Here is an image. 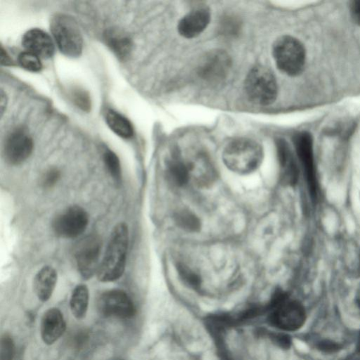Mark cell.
I'll list each match as a JSON object with an SVG mask.
<instances>
[{
	"mask_svg": "<svg viewBox=\"0 0 360 360\" xmlns=\"http://www.w3.org/2000/svg\"><path fill=\"white\" fill-rule=\"evenodd\" d=\"M127 226L118 224L112 230L104 256L98 271L97 277L102 282L114 281L120 278L124 271L129 241Z\"/></svg>",
	"mask_w": 360,
	"mask_h": 360,
	"instance_id": "6da1fadb",
	"label": "cell"
},
{
	"mask_svg": "<svg viewBox=\"0 0 360 360\" xmlns=\"http://www.w3.org/2000/svg\"><path fill=\"white\" fill-rule=\"evenodd\" d=\"M261 145L248 138H236L227 143L222 152L224 163L232 172L247 174L255 171L263 160Z\"/></svg>",
	"mask_w": 360,
	"mask_h": 360,
	"instance_id": "7a4b0ae2",
	"label": "cell"
},
{
	"mask_svg": "<svg viewBox=\"0 0 360 360\" xmlns=\"http://www.w3.org/2000/svg\"><path fill=\"white\" fill-rule=\"evenodd\" d=\"M269 309V321L279 329L296 330L304 323L306 316L304 307L283 291L275 292L270 302Z\"/></svg>",
	"mask_w": 360,
	"mask_h": 360,
	"instance_id": "3957f363",
	"label": "cell"
},
{
	"mask_svg": "<svg viewBox=\"0 0 360 360\" xmlns=\"http://www.w3.org/2000/svg\"><path fill=\"white\" fill-rule=\"evenodd\" d=\"M272 55L277 68L283 73L296 76L302 72L306 52L297 39L289 35L278 37L273 44Z\"/></svg>",
	"mask_w": 360,
	"mask_h": 360,
	"instance_id": "277c9868",
	"label": "cell"
},
{
	"mask_svg": "<svg viewBox=\"0 0 360 360\" xmlns=\"http://www.w3.org/2000/svg\"><path fill=\"white\" fill-rule=\"evenodd\" d=\"M245 91L252 103L262 106L271 105L278 94L274 75L265 66L253 67L245 78Z\"/></svg>",
	"mask_w": 360,
	"mask_h": 360,
	"instance_id": "5b68a950",
	"label": "cell"
},
{
	"mask_svg": "<svg viewBox=\"0 0 360 360\" xmlns=\"http://www.w3.org/2000/svg\"><path fill=\"white\" fill-rule=\"evenodd\" d=\"M50 29L60 51L66 56H79L83 48V38L77 22L64 14L54 15Z\"/></svg>",
	"mask_w": 360,
	"mask_h": 360,
	"instance_id": "8992f818",
	"label": "cell"
},
{
	"mask_svg": "<svg viewBox=\"0 0 360 360\" xmlns=\"http://www.w3.org/2000/svg\"><path fill=\"white\" fill-rule=\"evenodd\" d=\"M292 141L310 196L312 200H316L318 195V181L314 164L312 136L307 131H301L293 136Z\"/></svg>",
	"mask_w": 360,
	"mask_h": 360,
	"instance_id": "52a82bcc",
	"label": "cell"
},
{
	"mask_svg": "<svg viewBox=\"0 0 360 360\" xmlns=\"http://www.w3.org/2000/svg\"><path fill=\"white\" fill-rule=\"evenodd\" d=\"M101 241L96 236H89L80 240L74 250L77 270L85 279L91 278L98 271Z\"/></svg>",
	"mask_w": 360,
	"mask_h": 360,
	"instance_id": "ba28073f",
	"label": "cell"
},
{
	"mask_svg": "<svg viewBox=\"0 0 360 360\" xmlns=\"http://www.w3.org/2000/svg\"><path fill=\"white\" fill-rule=\"evenodd\" d=\"M89 217L79 206L69 207L59 214L53 221L54 233L62 238H72L81 235L86 229Z\"/></svg>",
	"mask_w": 360,
	"mask_h": 360,
	"instance_id": "9c48e42d",
	"label": "cell"
},
{
	"mask_svg": "<svg viewBox=\"0 0 360 360\" xmlns=\"http://www.w3.org/2000/svg\"><path fill=\"white\" fill-rule=\"evenodd\" d=\"M98 311L106 316L130 318L135 314V307L128 295L121 290H110L98 299Z\"/></svg>",
	"mask_w": 360,
	"mask_h": 360,
	"instance_id": "30bf717a",
	"label": "cell"
},
{
	"mask_svg": "<svg viewBox=\"0 0 360 360\" xmlns=\"http://www.w3.org/2000/svg\"><path fill=\"white\" fill-rule=\"evenodd\" d=\"M32 149L31 137L24 131L17 129L10 134L5 141L4 157L10 165H19L28 158Z\"/></svg>",
	"mask_w": 360,
	"mask_h": 360,
	"instance_id": "8fae6325",
	"label": "cell"
},
{
	"mask_svg": "<svg viewBox=\"0 0 360 360\" xmlns=\"http://www.w3.org/2000/svg\"><path fill=\"white\" fill-rule=\"evenodd\" d=\"M230 68L229 55L221 50H215L204 57L198 68V74L207 82H217L226 76Z\"/></svg>",
	"mask_w": 360,
	"mask_h": 360,
	"instance_id": "7c38bea8",
	"label": "cell"
},
{
	"mask_svg": "<svg viewBox=\"0 0 360 360\" xmlns=\"http://www.w3.org/2000/svg\"><path fill=\"white\" fill-rule=\"evenodd\" d=\"M280 167V179L283 184L295 185L298 179L299 168L296 158L288 143L282 139L276 141Z\"/></svg>",
	"mask_w": 360,
	"mask_h": 360,
	"instance_id": "4fadbf2b",
	"label": "cell"
},
{
	"mask_svg": "<svg viewBox=\"0 0 360 360\" xmlns=\"http://www.w3.org/2000/svg\"><path fill=\"white\" fill-rule=\"evenodd\" d=\"M210 21V11L205 7L196 8L186 13L179 20L177 26L178 32L185 38H194L205 30Z\"/></svg>",
	"mask_w": 360,
	"mask_h": 360,
	"instance_id": "5bb4252c",
	"label": "cell"
},
{
	"mask_svg": "<svg viewBox=\"0 0 360 360\" xmlns=\"http://www.w3.org/2000/svg\"><path fill=\"white\" fill-rule=\"evenodd\" d=\"M22 44L27 51L39 58H49L54 53V45L51 37L39 29H31L26 32L22 37Z\"/></svg>",
	"mask_w": 360,
	"mask_h": 360,
	"instance_id": "9a60e30c",
	"label": "cell"
},
{
	"mask_svg": "<svg viewBox=\"0 0 360 360\" xmlns=\"http://www.w3.org/2000/svg\"><path fill=\"white\" fill-rule=\"evenodd\" d=\"M65 321L61 311L56 308L48 309L41 321V337L46 345H52L63 334Z\"/></svg>",
	"mask_w": 360,
	"mask_h": 360,
	"instance_id": "2e32d148",
	"label": "cell"
},
{
	"mask_svg": "<svg viewBox=\"0 0 360 360\" xmlns=\"http://www.w3.org/2000/svg\"><path fill=\"white\" fill-rule=\"evenodd\" d=\"M187 163L190 179H192L198 186L207 187L215 181L216 169L205 154H197L193 160Z\"/></svg>",
	"mask_w": 360,
	"mask_h": 360,
	"instance_id": "e0dca14e",
	"label": "cell"
},
{
	"mask_svg": "<svg viewBox=\"0 0 360 360\" xmlns=\"http://www.w3.org/2000/svg\"><path fill=\"white\" fill-rule=\"evenodd\" d=\"M57 282V272L51 266H44L34 279V290L42 302L47 301L52 295Z\"/></svg>",
	"mask_w": 360,
	"mask_h": 360,
	"instance_id": "ac0fdd59",
	"label": "cell"
},
{
	"mask_svg": "<svg viewBox=\"0 0 360 360\" xmlns=\"http://www.w3.org/2000/svg\"><path fill=\"white\" fill-rule=\"evenodd\" d=\"M167 172L172 182L179 186L185 185L190 179L188 163L184 161L178 153L172 155L167 162Z\"/></svg>",
	"mask_w": 360,
	"mask_h": 360,
	"instance_id": "d6986e66",
	"label": "cell"
},
{
	"mask_svg": "<svg viewBox=\"0 0 360 360\" xmlns=\"http://www.w3.org/2000/svg\"><path fill=\"white\" fill-rule=\"evenodd\" d=\"M105 118L110 129L119 136L128 139L133 136L132 124L120 113L113 110H108Z\"/></svg>",
	"mask_w": 360,
	"mask_h": 360,
	"instance_id": "ffe728a7",
	"label": "cell"
},
{
	"mask_svg": "<svg viewBox=\"0 0 360 360\" xmlns=\"http://www.w3.org/2000/svg\"><path fill=\"white\" fill-rule=\"evenodd\" d=\"M89 297V290L85 285H78L72 291L70 305L72 314L76 319H81L85 316Z\"/></svg>",
	"mask_w": 360,
	"mask_h": 360,
	"instance_id": "44dd1931",
	"label": "cell"
},
{
	"mask_svg": "<svg viewBox=\"0 0 360 360\" xmlns=\"http://www.w3.org/2000/svg\"><path fill=\"white\" fill-rule=\"evenodd\" d=\"M106 41L110 49L120 58H126L131 51V39L119 32L111 31L108 32L106 36Z\"/></svg>",
	"mask_w": 360,
	"mask_h": 360,
	"instance_id": "7402d4cb",
	"label": "cell"
},
{
	"mask_svg": "<svg viewBox=\"0 0 360 360\" xmlns=\"http://www.w3.org/2000/svg\"><path fill=\"white\" fill-rule=\"evenodd\" d=\"M175 220L179 227L187 231H198L200 228L199 219L188 210L179 212L175 216Z\"/></svg>",
	"mask_w": 360,
	"mask_h": 360,
	"instance_id": "603a6c76",
	"label": "cell"
},
{
	"mask_svg": "<svg viewBox=\"0 0 360 360\" xmlns=\"http://www.w3.org/2000/svg\"><path fill=\"white\" fill-rule=\"evenodd\" d=\"M103 160L113 179L120 183L122 179V174L120 164L117 155L113 151L107 148L103 153Z\"/></svg>",
	"mask_w": 360,
	"mask_h": 360,
	"instance_id": "cb8c5ba5",
	"label": "cell"
},
{
	"mask_svg": "<svg viewBox=\"0 0 360 360\" xmlns=\"http://www.w3.org/2000/svg\"><path fill=\"white\" fill-rule=\"evenodd\" d=\"M39 58H40L35 54L26 51L22 52L18 56V63L27 70L31 72H39L42 68Z\"/></svg>",
	"mask_w": 360,
	"mask_h": 360,
	"instance_id": "d4e9b609",
	"label": "cell"
},
{
	"mask_svg": "<svg viewBox=\"0 0 360 360\" xmlns=\"http://www.w3.org/2000/svg\"><path fill=\"white\" fill-rule=\"evenodd\" d=\"M72 102L83 111L89 112L91 109V99L87 91L79 87H74L70 91Z\"/></svg>",
	"mask_w": 360,
	"mask_h": 360,
	"instance_id": "484cf974",
	"label": "cell"
},
{
	"mask_svg": "<svg viewBox=\"0 0 360 360\" xmlns=\"http://www.w3.org/2000/svg\"><path fill=\"white\" fill-rule=\"evenodd\" d=\"M176 269L180 277L189 286L194 288L199 287L200 284V278L190 268L185 266L184 264L179 263L176 265Z\"/></svg>",
	"mask_w": 360,
	"mask_h": 360,
	"instance_id": "4316f807",
	"label": "cell"
},
{
	"mask_svg": "<svg viewBox=\"0 0 360 360\" xmlns=\"http://www.w3.org/2000/svg\"><path fill=\"white\" fill-rule=\"evenodd\" d=\"M14 346L12 339L7 335L1 340L0 360H13Z\"/></svg>",
	"mask_w": 360,
	"mask_h": 360,
	"instance_id": "83f0119b",
	"label": "cell"
},
{
	"mask_svg": "<svg viewBox=\"0 0 360 360\" xmlns=\"http://www.w3.org/2000/svg\"><path fill=\"white\" fill-rule=\"evenodd\" d=\"M60 176V171L56 168H51L46 172L41 179V184L45 188L54 186Z\"/></svg>",
	"mask_w": 360,
	"mask_h": 360,
	"instance_id": "f1b7e54d",
	"label": "cell"
},
{
	"mask_svg": "<svg viewBox=\"0 0 360 360\" xmlns=\"http://www.w3.org/2000/svg\"><path fill=\"white\" fill-rule=\"evenodd\" d=\"M221 30L225 34H233L238 29V25L236 22V20L232 18L226 19L222 22Z\"/></svg>",
	"mask_w": 360,
	"mask_h": 360,
	"instance_id": "f546056e",
	"label": "cell"
},
{
	"mask_svg": "<svg viewBox=\"0 0 360 360\" xmlns=\"http://www.w3.org/2000/svg\"><path fill=\"white\" fill-rule=\"evenodd\" d=\"M350 10L354 21L360 25V0L353 1L351 3Z\"/></svg>",
	"mask_w": 360,
	"mask_h": 360,
	"instance_id": "4dcf8cb0",
	"label": "cell"
},
{
	"mask_svg": "<svg viewBox=\"0 0 360 360\" xmlns=\"http://www.w3.org/2000/svg\"><path fill=\"white\" fill-rule=\"evenodd\" d=\"M1 63L4 65H13L12 60L7 54L6 51H4L3 47L1 49Z\"/></svg>",
	"mask_w": 360,
	"mask_h": 360,
	"instance_id": "1f68e13d",
	"label": "cell"
},
{
	"mask_svg": "<svg viewBox=\"0 0 360 360\" xmlns=\"http://www.w3.org/2000/svg\"><path fill=\"white\" fill-rule=\"evenodd\" d=\"M7 104V96L6 93L1 89V98H0V106H1V115L2 116L4 110L6 108Z\"/></svg>",
	"mask_w": 360,
	"mask_h": 360,
	"instance_id": "d6a6232c",
	"label": "cell"
},
{
	"mask_svg": "<svg viewBox=\"0 0 360 360\" xmlns=\"http://www.w3.org/2000/svg\"><path fill=\"white\" fill-rule=\"evenodd\" d=\"M356 303H357L358 306L360 308V285H359V286L358 288V290L356 291Z\"/></svg>",
	"mask_w": 360,
	"mask_h": 360,
	"instance_id": "836d02e7",
	"label": "cell"
},
{
	"mask_svg": "<svg viewBox=\"0 0 360 360\" xmlns=\"http://www.w3.org/2000/svg\"><path fill=\"white\" fill-rule=\"evenodd\" d=\"M356 350L359 353H360V333H359V338H358V342H357V346H356Z\"/></svg>",
	"mask_w": 360,
	"mask_h": 360,
	"instance_id": "e575fe53",
	"label": "cell"
}]
</instances>
